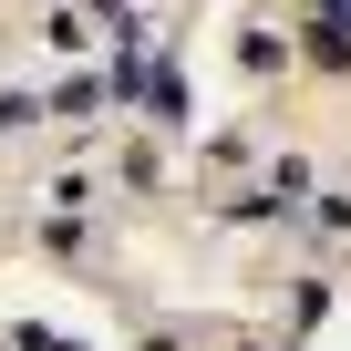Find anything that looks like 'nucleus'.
Listing matches in <instances>:
<instances>
[{
    "instance_id": "nucleus-9",
    "label": "nucleus",
    "mask_w": 351,
    "mask_h": 351,
    "mask_svg": "<svg viewBox=\"0 0 351 351\" xmlns=\"http://www.w3.org/2000/svg\"><path fill=\"white\" fill-rule=\"evenodd\" d=\"M145 351H186V330H165V320H155V330H145Z\"/></svg>"
},
{
    "instance_id": "nucleus-4",
    "label": "nucleus",
    "mask_w": 351,
    "mask_h": 351,
    "mask_svg": "<svg viewBox=\"0 0 351 351\" xmlns=\"http://www.w3.org/2000/svg\"><path fill=\"white\" fill-rule=\"evenodd\" d=\"M42 248H52V258H83L93 228H83V217H42Z\"/></svg>"
},
{
    "instance_id": "nucleus-7",
    "label": "nucleus",
    "mask_w": 351,
    "mask_h": 351,
    "mask_svg": "<svg viewBox=\"0 0 351 351\" xmlns=\"http://www.w3.org/2000/svg\"><path fill=\"white\" fill-rule=\"evenodd\" d=\"M11 351H83V341H73V330H52V320H21V330H11Z\"/></svg>"
},
{
    "instance_id": "nucleus-8",
    "label": "nucleus",
    "mask_w": 351,
    "mask_h": 351,
    "mask_svg": "<svg viewBox=\"0 0 351 351\" xmlns=\"http://www.w3.org/2000/svg\"><path fill=\"white\" fill-rule=\"evenodd\" d=\"M310 228L320 238H351V197H310Z\"/></svg>"
},
{
    "instance_id": "nucleus-11",
    "label": "nucleus",
    "mask_w": 351,
    "mask_h": 351,
    "mask_svg": "<svg viewBox=\"0 0 351 351\" xmlns=\"http://www.w3.org/2000/svg\"><path fill=\"white\" fill-rule=\"evenodd\" d=\"M248 351H289V341H248Z\"/></svg>"
},
{
    "instance_id": "nucleus-2",
    "label": "nucleus",
    "mask_w": 351,
    "mask_h": 351,
    "mask_svg": "<svg viewBox=\"0 0 351 351\" xmlns=\"http://www.w3.org/2000/svg\"><path fill=\"white\" fill-rule=\"evenodd\" d=\"M93 104H104V73H73L62 93H42V114H62V124H93Z\"/></svg>"
},
{
    "instance_id": "nucleus-3",
    "label": "nucleus",
    "mask_w": 351,
    "mask_h": 351,
    "mask_svg": "<svg viewBox=\"0 0 351 351\" xmlns=\"http://www.w3.org/2000/svg\"><path fill=\"white\" fill-rule=\"evenodd\" d=\"M42 197H52V217H83V207H93V176H83V165H62Z\"/></svg>"
},
{
    "instance_id": "nucleus-10",
    "label": "nucleus",
    "mask_w": 351,
    "mask_h": 351,
    "mask_svg": "<svg viewBox=\"0 0 351 351\" xmlns=\"http://www.w3.org/2000/svg\"><path fill=\"white\" fill-rule=\"evenodd\" d=\"M310 11H320V21H341V32H351V0H310Z\"/></svg>"
},
{
    "instance_id": "nucleus-1",
    "label": "nucleus",
    "mask_w": 351,
    "mask_h": 351,
    "mask_svg": "<svg viewBox=\"0 0 351 351\" xmlns=\"http://www.w3.org/2000/svg\"><path fill=\"white\" fill-rule=\"evenodd\" d=\"M300 52H310L320 73H351V32H341V21H320V11L300 21Z\"/></svg>"
},
{
    "instance_id": "nucleus-6",
    "label": "nucleus",
    "mask_w": 351,
    "mask_h": 351,
    "mask_svg": "<svg viewBox=\"0 0 351 351\" xmlns=\"http://www.w3.org/2000/svg\"><path fill=\"white\" fill-rule=\"evenodd\" d=\"M238 62H248V73H279V62H289V42H279V32H248V42H238Z\"/></svg>"
},
{
    "instance_id": "nucleus-5",
    "label": "nucleus",
    "mask_w": 351,
    "mask_h": 351,
    "mask_svg": "<svg viewBox=\"0 0 351 351\" xmlns=\"http://www.w3.org/2000/svg\"><path fill=\"white\" fill-rule=\"evenodd\" d=\"M32 124H52L42 93H0V134H32Z\"/></svg>"
}]
</instances>
